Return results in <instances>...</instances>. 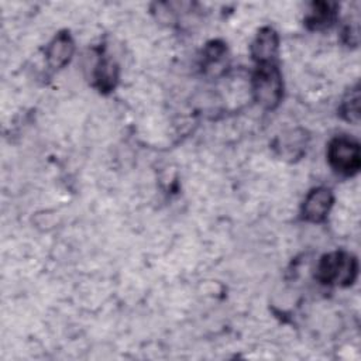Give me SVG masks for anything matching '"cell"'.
<instances>
[{
    "label": "cell",
    "mask_w": 361,
    "mask_h": 361,
    "mask_svg": "<svg viewBox=\"0 0 361 361\" xmlns=\"http://www.w3.org/2000/svg\"><path fill=\"white\" fill-rule=\"evenodd\" d=\"M251 90L254 100L267 110L279 106L283 97L282 73L276 62L258 63L251 79Z\"/></svg>",
    "instance_id": "1"
},
{
    "label": "cell",
    "mask_w": 361,
    "mask_h": 361,
    "mask_svg": "<svg viewBox=\"0 0 361 361\" xmlns=\"http://www.w3.org/2000/svg\"><path fill=\"white\" fill-rule=\"evenodd\" d=\"M358 274L357 258L345 251L324 254L316 268V279L323 285L350 286Z\"/></svg>",
    "instance_id": "2"
},
{
    "label": "cell",
    "mask_w": 361,
    "mask_h": 361,
    "mask_svg": "<svg viewBox=\"0 0 361 361\" xmlns=\"http://www.w3.org/2000/svg\"><path fill=\"white\" fill-rule=\"evenodd\" d=\"M330 168L343 176H354L361 168L360 144L348 135H337L327 145Z\"/></svg>",
    "instance_id": "3"
},
{
    "label": "cell",
    "mask_w": 361,
    "mask_h": 361,
    "mask_svg": "<svg viewBox=\"0 0 361 361\" xmlns=\"http://www.w3.org/2000/svg\"><path fill=\"white\" fill-rule=\"evenodd\" d=\"M333 203H334V196L329 188L326 186L313 188L303 200L302 214L310 223H322L327 219Z\"/></svg>",
    "instance_id": "4"
},
{
    "label": "cell",
    "mask_w": 361,
    "mask_h": 361,
    "mask_svg": "<svg viewBox=\"0 0 361 361\" xmlns=\"http://www.w3.org/2000/svg\"><path fill=\"white\" fill-rule=\"evenodd\" d=\"M279 49V37L271 27H264L251 44V56L257 63L275 62Z\"/></svg>",
    "instance_id": "5"
},
{
    "label": "cell",
    "mask_w": 361,
    "mask_h": 361,
    "mask_svg": "<svg viewBox=\"0 0 361 361\" xmlns=\"http://www.w3.org/2000/svg\"><path fill=\"white\" fill-rule=\"evenodd\" d=\"M75 52V42L69 32L63 31L55 35V38L45 48V59L49 68L62 69L66 66Z\"/></svg>",
    "instance_id": "6"
},
{
    "label": "cell",
    "mask_w": 361,
    "mask_h": 361,
    "mask_svg": "<svg viewBox=\"0 0 361 361\" xmlns=\"http://www.w3.org/2000/svg\"><path fill=\"white\" fill-rule=\"evenodd\" d=\"M94 86L103 92H111L118 80V66L109 58H104L103 55L97 56V61L93 68L92 73Z\"/></svg>",
    "instance_id": "7"
},
{
    "label": "cell",
    "mask_w": 361,
    "mask_h": 361,
    "mask_svg": "<svg viewBox=\"0 0 361 361\" xmlns=\"http://www.w3.org/2000/svg\"><path fill=\"white\" fill-rule=\"evenodd\" d=\"M337 17V4L329 1H314L310 6L305 23L310 30L329 28Z\"/></svg>",
    "instance_id": "8"
},
{
    "label": "cell",
    "mask_w": 361,
    "mask_h": 361,
    "mask_svg": "<svg viewBox=\"0 0 361 361\" xmlns=\"http://www.w3.org/2000/svg\"><path fill=\"white\" fill-rule=\"evenodd\" d=\"M226 55H227V48L223 42L220 41L209 42L203 51V61H202L203 71L212 72L214 75L220 73L226 62Z\"/></svg>",
    "instance_id": "9"
},
{
    "label": "cell",
    "mask_w": 361,
    "mask_h": 361,
    "mask_svg": "<svg viewBox=\"0 0 361 361\" xmlns=\"http://www.w3.org/2000/svg\"><path fill=\"white\" fill-rule=\"evenodd\" d=\"M306 147V138L302 131L293 130L286 133L278 140L276 148L279 149V154L286 158H296L300 157L305 152Z\"/></svg>",
    "instance_id": "10"
},
{
    "label": "cell",
    "mask_w": 361,
    "mask_h": 361,
    "mask_svg": "<svg viewBox=\"0 0 361 361\" xmlns=\"http://www.w3.org/2000/svg\"><path fill=\"white\" fill-rule=\"evenodd\" d=\"M338 111L344 120L358 124V121H360V90H358V86H355L354 89L347 92V94L341 100Z\"/></svg>",
    "instance_id": "11"
}]
</instances>
